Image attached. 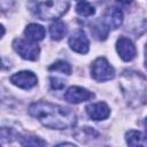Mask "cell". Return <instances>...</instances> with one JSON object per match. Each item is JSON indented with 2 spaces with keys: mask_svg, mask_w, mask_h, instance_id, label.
<instances>
[{
  "mask_svg": "<svg viewBox=\"0 0 147 147\" xmlns=\"http://www.w3.org/2000/svg\"><path fill=\"white\" fill-rule=\"evenodd\" d=\"M116 1H117L119 5H124V6H125V5H129V3H131L133 0H116Z\"/></svg>",
  "mask_w": 147,
  "mask_h": 147,
  "instance_id": "cell-20",
  "label": "cell"
},
{
  "mask_svg": "<svg viewBox=\"0 0 147 147\" xmlns=\"http://www.w3.org/2000/svg\"><path fill=\"white\" fill-rule=\"evenodd\" d=\"M123 23V13L116 7L108 8L103 14V24L111 30L119 28Z\"/></svg>",
  "mask_w": 147,
  "mask_h": 147,
  "instance_id": "cell-11",
  "label": "cell"
},
{
  "mask_svg": "<svg viewBox=\"0 0 147 147\" xmlns=\"http://www.w3.org/2000/svg\"><path fill=\"white\" fill-rule=\"evenodd\" d=\"M87 115L90 118L94 119V121H102L108 118V116L110 115V109L107 106V103L105 102H94V103H90L86 106L85 108Z\"/></svg>",
  "mask_w": 147,
  "mask_h": 147,
  "instance_id": "cell-10",
  "label": "cell"
},
{
  "mask_svg": "<svg viewBox=\"0 0 147 147\" xmlns=\"http://www.w3.org/2000/svg\"><path fill=\"white\" fill-rule=\"evenodd\" d=\"M68 0H28V8L39 20H57L68 9Z\"/></svg>",
  "mask_w": 147,
  "mask_h": 147,
  "instance_id": "cell-3",
  "label": "cell"
},
{
  "mask_svg": "<svg viewBox=\"0 0 147 147\" xmlns=\"http://www.w3.org/2000/svg\"><path fill=\"white\" fill-rule=\"evenodd\" d=\"M94 98V93L80 86H71L67 90L64 94V99L71 103H79L83 101H87Z\"/></svg>",
  "mask_w": 147,
  "mask_h": 147,
  "instance_id": "cell-9",
  "label": "cell"
},
{
  "mask_svg": "<svg viewBox=\"0 0 147 147\" xmlns=\"http://www.w3.org/2000/svg\"><path fill=\"white\" fill-rule=\"evenodd\" d=\"M49 82H51V87L53 90H61L65 85V83H64L63 79H60L59 77H54V76H51L49 77Z\"/></svg>",
  "mask_w": 147,
  "mask_h": 147,
  "instance_id": "cell-19",
  "label": "cell"
},
{
  "mask_svg": "<svg viewBox=\"0 0 147 147\" xmlns=\"http://www.w3.org/2000/svg\"><path fill=\"white\" fill-rule=\"evenodd\" d=\"M91 75L96 82H107L115 77V69L105 57H98L91 65Z\"/></svg>",
  "mask_w": 147,
  "mask_h": 147,
  "instance_id": "cell-5",
  "label": "cell"
},
{
  "mask_svg": "<svg viewBox=\"0 0 147 147\" xmlns=\"http://www.w3.org/2000/svg\"><path fill=\"white\" fill-rule=\"evenodd\" d=\"M144 124H145V129H146V132H147V117L145 118V123Z\"/></svg>",
  "mask_w": 147,
  "mask_h": 147,
  "instance_id": "cell-22",
  "label": "cell"
},
{
  "mask_svg": "<svg viewBox=\"0 0 147 147\" xmlns=\"http://www.w3.org/2000/svg\"><path fill=\"white\" fill-rule=\"evenodd\" d=\"M76 11H77L78 15H80L83 17H90V16L94 15L95 9L91 3L86 2V1H80L76 6Z\"/></svg>",
  "mask_w": 147,
  "mask_h": 147,
  "instance_id": "cell-16",
  "label": "cell"
},
{
  "mask_svg": "<svg viewBox=\"0 0 147 147\" xmlns=\"http://www.w3.org/2000/svg\"><path fill=\"white\" fill-rule=\"evenodd\" d=\"M69 46L70 48L76 52V53H79V54H86L88 52V48H90V41H88V38L86 37V33L79 29V30H76L70 37H69Z\"/></svg>",
  "mask_w": 147,
  "mask_h": 147,
  "instance_id": "cell-6",
  "label": "cell"
},
{
  "mask_svg": "<svg viewBox=\"0 0 147 147\" xmlns=\"http://www.w3.org/2000/svg\"><path fill=\"white\" fill-rule=\"evenodd\" d=\"M20 144L22 146H45L46 141L31 134H24L20 137Z\"/></svg>",
  "mask_w": 147,
  "mask_h": 147,
  "instance_id": "cell-15",
  "label": "cell"
},
{
  "mask_svg": "<svg viewBox=\"0 0 147 147\" xmlns=\"http://www.w3.org/2000/svg\"><path fill=\"white\" fill-rule=\"evenodd\" d=\"M67 25L63 22H54L49 25V34L53 40H61L67 34Z\"/></svg>",
  "mask_w": 147,
  "mask_h": 147,
  "instance_id": "cell-14",
  "label": "cell"
},
{
  "mask_svg": "<svg viewBox=\"0 0 147 147\" xmlns=\"http://www.w3.org/2000/svg\"><path fill=\"white\" fill-rule=\"evenodd\" d=\"M116 49L123 61H132L137 55V49L133 42L126 37H119L116 41Z\"/></svg>",
  "mask_w": 147,
  "mask_h": 147,
  "instance_id": "cell-8",
  "label": "cell"
},
{
  "mask_svg": "<svg viewBox=\"0 0 147 147\" xmlns=\"http://www.w3.org/2000/svg\"><path fill=\"white\" fill-rule=\"evenodd\" d=\"M48 70L49 71H55V72H62V74H65V75H70L71 74V65L63 61V60H59L56 62H54L52 65L48 67Z\"/></svg>",
  "mask_w": 147,
  "mask_h": 147,
  "instance_id": "cell-17",
  "label": "cell"
},
{
  "mask_svg": "<svg viewBox=\"0 0 147 147\" xmlns=\"http://www.w3.org/2000/svg\"><path fill=\"white\" fill-rule=\"evenodd\" d=\"M126 144L130 146H147V137L140 131L130 130L125 133Z\"/></svg>",
  "mask_w": 147,
  "mask_h": 147,
  "instance_id": "cell-13",
  "label": "cell"
},
{
  "mask_svg": "<svg viewBox=\"0 0 147 147\" xmlns=\"http://www.w3.org/2000/svg\"><path fill=\"white\" fill-rule=\"evenodd\" d=\"M10 82L21 88L30 90L37 85L38 79H37V76L32 71L24 70V71H20V72L14 74L10 77Z\"/></svg>",
  "mask_w": 147,
  "mask_h": 147,
  "instance_id": "cell-7",
  "label": "cell"
},
{
  "mask_svg": "<svg viewBox=\"0 0 147 147\" xmlns=\"http://www.w3.org/2000/svg\"><path fill=\"white\" fill-rule=\"evenodd\" d=\"M145 65H146V69H147V45H146V48H145Z\"/></svg>",
  "mask_w": 147,
  "mask_h": 147,
  "instance_id": "cell-21",
  "label": "cell"
},
{
  "mask_svg": "<svg viewBox=\"0 0 147 147\" xmlns=\"http://www.w3.org/2000/svg\"><path fill=\"white\" fill-rule=\"evenodd\" d=\"M24 34H25L26 39H29V40L40 41L45 37V29L37 23H31L25 28Z\"/></svg>",
  "mask_w": 147,
  "mask_h": 147,
  "instance_id": "cell-12",
  "label": "cell"
},
{
  "mask_svg": "<svg viewBox=\"0 0 147 147\" xmlns=\"http://www.w3.org/2000/svg\"><path fill=\"white\" fill-rule=\"evenodd\" d=\"M91 32L96 39L105 40L108 36V28H106V25L103 26V25H100L99 23H94L91 26Z\"/></svg>",
  "mask_w": 147,
  "mask_h": 147,
  "instance_id": "cell-18",
  "label": "cell"
},
{
  "mask_svg": "<svg viewBox=\"0 0 147 147\" xmlns=\"http://www.w3.org/2000/svg\"><path fill=\"white\" fill-rule=\"evenodd\" d=\"M122 93L131 107H139L146 102L147 82L145 77L137 71H123L119 80Z\"/></svg>",
  "mask_w": 147,
  "mask_h": 147,
  "instance_id": "cell-2",
  "label": "cell"
},
{
  "mask_svg": "<svg viewBox=\"0 0 147 147\" xmlns=\"http://www.w3.org/2000/svg\"><path fill=\"white\" fill-rule=\"evenodd\" d=\"M29 114L37 118L44 126L55 130L71 129L76 125V114L63 106L45 101H37L30 105Z\"/></svg>",
  "mask_w": 147,
  "mask_h": 147,
  "instance_id": "cell-1",
  "label": "cell"
},
{
  "mask_svg": "<svg viewBox=\"0 0 147 147\" xmlns=\"http://www.w3.org/2000/svg\"><path fill=\"white\" fill-rule=\"evenodd\" d=\"M13 48L15 49L16 53L20 54L21 57L29 60V61H34L39 56L40 48L37 44H34L32 40H25L21 38H16L13 41Z\"/></svg>",
  "mask_w": 147,
  "mask_h": 147,
  "instance_id": "cell-4",
  "label": "cell"
}]
</instances>
